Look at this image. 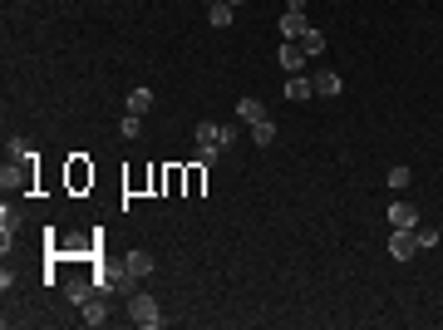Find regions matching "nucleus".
I'll use <instances>...</instances> for the list:
<instances>
[{"mask_svg": "<svg viewBox=\"0 0 443 330\" xmlns=\"http://www.w3.org/2000/svg\"><path fill=\"white\" fill-rule=\"evenodd\" d=\"M202 173H207V163H192V168H187V197L202 192Z\"/></svg>", "mask_w": 443, "mask_h": 330, "instance_id": "412c9836", "label": "nucleus"}, {"mask_svg": "<svg viewBox=\"0 0 443 330\" xmlns=\"http://www.w3.org/2000/svg\"><path fill=\"white\" fill-rule=\"evenodd\" d=\"M148 271H153V251H128L124 266H119V291H133Z\"/></svg>", "mask_w": 443, "mask_h": 330, "instance_id": "f257e3e1", "label": "nucleus"}, {"mask_svg": "<svg viewBox=\"0 0 443 330\" xmlns=\"http://www.w3.org/2000/svg\"><path fill=\"white\" fill-rule=\"evenodd\" d=\"M187 188V168H168V178H162V192H168V197H178Z\"/></svg>", "mask_w": 443, "mask_h": 330, "instance_id": "a211bd4d", "label": "nucleus"}, {"mask_svg": "<svg viewBox=\"0 0 443 330\" xmlns=\"http://www.w3.org/2000/svg\"><path fill=\"white\" fill-rule=\"evenodd\" d=\"M192 158H197V163H207V168H212V163H217V158H222V148H197V153H192Z\"/></svg>", "mask_w": 443, "mask_h": 330, "instance_id": "a878e982", "label": "nucleus"}, {"mask_svg": "<svg viewBox=\"0 0 443 330\" xmlns=\"http://www.w3.org/2000/svg\"><path fill=\"white\" fill-rule=\"evenodd\" d=\"M148 108H153V89H148V84H138V89H128V114H138V119H143V114H148Z\"/></svg>", "mask_w": 443, "mask_h": 330, "instance_id": "9b49d317", "label": "nucleus"}, {"mask_svg": "<svg viewBox=\"0 0 443 330\" xmlns=\"http://www.w3.org/2000/svg\"><path fill=\"white\" fill-rule=\"evenodd\" d=\"M232 15H237V6H227V0H217V6H207V20H212L217 30H227V25H232Z\"/></svg>", "mask_w": 443, "mask_h": 330, "instance_id": "ddd939ff", "label": "nucleus"}, {"mask_svg": "<svg viewBox=\"0 0 443 330\" xmlns=\"http://www.w3.org/2000/svg\"><path fill=\"white\" fill-rule=\"evenodd\" d=\"M237 119H242V124H261V119H266V104H261L256 94L237 99Z\"/></svg>", "mask_w": 443, "mask_h": 330, "instance_id": "0eeeda50", "label": "nucleus"}, {"mask_svg": "<svg viewBox=\"0 0 443 330\" xmlns=\"http://www.w3.org/2000/svg\"><path fill=\"white\" fill-rule=\"evenodd\" d=\"M306 30H310L306 10H286V15H281V40H301Z\"/></svg>", "mask_w": 443, "mask_h": 330, "instance_id": "423d86ee", "label": "nucleus"}, {"mask_svg": "<svg viewBox=\"0 0 443 330\" xmlns=\"http://www.w3.org/2000/svg\"><path fill=\"white\" fill-rule=\"evenodd\" d=\"M6 158H10V163H25V158H35V153H30V143H25L20 133H10V138H6Z\"/></svg>", "mask_w": 443, "mask_h": 330, "instance_id": "f3484780", "label": "nucleus"}, {"mask_svg": "<svg viewBox=\"0 0 443 330\" xmlns=\"http://www.w3.org/2000/svg\"><path fill=\"white\" fill-rule=\"evenodd\" d=\"M119 133H124V138H138V133H143L138 114H124V119H119Z\"/></svg>", "mask_w": 443, "mask_h": 330, "instance_id": "b1692460", "label": "nucleus"}, {"mask_svg": "<svg viewBox=\"0 0 443 330\" xmlns=\"http://www.w3.org/2000/svg\"><path fill=\"white\" fill-rule=\"evenodd\" d=\"M414 237H419V251H424V247H438V242H443V232H433V227H414Z\"/></svg>", "mask_w": 443, "mask_h": 330, "instance_id": "393cba45", "label": "nucleus"}, {"mask_svg": "<svg viewBox=\"0 0 443 330\" xmlns=\"http://www.w3.org/2000/svg\"><path fill=\"white\" fill-rule=\"evenodd\" d=\"M390 256H394V261H409V256H419V237H414L409 227H394V237H390Z\"/></svg>", "mask_w": 443, "mask_h": 330, "instance_id": "20e7f679", "label": "nucleus"}, {"mask_svg": "<svg viewBox=\"0 0 443 330\" xmlns=\"http://www.w3.org/2000/svg\"><path fill=\"white\" fill-rule=\"evenodd\" d=\"M207 6H217V0H207Z\"/></svg>", "mask_w": 443, "mask_h": 330, "instance_id": "c85d7f7f", "label": "nucleus"}, {"mask_svg": "<svg viewBox=\"0 0 443 330\" xmlns=\"http://www.w3.org/2000/svg\"><path fill=\"white\" fill-rule=\"evenodd\" d=\"M89 183H94V168H89L84 158H69V188H74V192H84Z\"/></svg>", "mask_w": 443, "mask_h": 330, "instance_id": "9d476101", "label": "nucleus"}, {"mask_svg": "<svg viewBox=\"0 0 443 330\" xmlns=\"http://www.w3.org/2000/svg\"><path fill=\"white\" fill-rule=\"evenodd\" d=\"M310 84H315V94H320V99H335V94H340V84H345V79H340V74H330V69H325V74H315V79H310Z\"/></svg>", "mask_w": 443, "mask_h": 330, "instance_id": "f8f14e48", "label": "nucleus"}, {"mask_svg": "<svg viewBox=\"0 0 443 330\" xmlns=\"http://www.w3.org/2000/svg\"><path fill=\"white\" fill-rule=\"evenodd\" d=\"M310 94H315V84H310L306 74H286V99H291V104H306Z\"/></svg>", "mask_w": 443, "mask_h": 330, "instance_id": "6e6552de", "label": "nucleus"}, {"mask_svg": "<svg viewBox=\"0 0 443 330\" xmlns=\"http://www.w3.org/2000/svg\"><path fill=\"white\" fill-rule=\"evenodd\" d=\"M296 44H301V49H306V54H320V49H325V35H320V30H315V25H310V30H306V35H301V40H296Z\"/></svg>", "mask_w": 443, "mask_h": 330, "instance_id": "6ab92c4d", "label": "nucleus"}, {"mask_svg": "<svg viewBox=\"0 0 443 330\" xmlns=\"http://www.w3.org/2000/svg\"><path fill=\"white\" fill-rule=\"evenodd\" d=\"M65 296H69L74 306H84V301L94 296V277H69V281H65Z\"/></svg>", "mask_w": 443, "mask_h": 330, "instance_id": "1a4fd4ad", "label": "nucleus"}, {"mask_svg": "<svg viewBox=\"0 0 443 330\" xmlns=\"http://www.w3.org/2000/svg\"><path fill=\"white\" fill-rule=\"evenodd\" d=\"M286 10H306V0H286Z\"/></svg>", "mask_w": 443, "mask_h": 330, "instance_id": "bb28decb", "label": "nucleus"}, {"mask_svg": "<svg viewBox=\"0 0 443 330\" xmlns=\"http://www.w3.org/2000/svg\"><path fill=\"white\" fill-rule=\"evenodd\" d=\"M128 320H133V325H143V330H158V325H162V311H158V301H153V296H143V291H138V296L128 301Z\"/></svg>", "mask_w": 443, "mask_h": 330, "instance_id": "f03ea898", "label": "nucleus"}, {"mask_svg": "<svg viewBox=\"0 0 443 330\" xmlns=\"http://www.w3.org/2000/svg\"><path fill=\"white\" fill-rule=\"evenodd\" d=\"M217 138H222V153H227V148L242 138V129H237V124H217Z\"/></svg>", "mask_w": 443, "mask_h": 330, "instance_id": "4be33fe9", "label": "nucleus"}, {"mask_svg": "<svg viewBox=\"0 0 443 330\" xmlns=\"http://www.w3.org/2000/svg\"><path fill=\"white\" fill-rule=\"evenodd\" d=\"M197 148H222V138H217V124H197Z\"/></svg>", "mask_w": 443, "mask_h": 330, "instance_id": "aec40b11", "label": "nucleus"}, {"mask_svg": "<svg viewBox=\"0 0 443 330\" xmlns=\"http://www.w3.org/2000/svg\"><path fill=\"white\" fill-rule=\"evenodd\" d=\"M227 6H237V10H242V6H246V0H227Z\"/></svg>", "mask_w": 443, "mask_h": 330, "instance_id": "cd10ccee", "label": "nucleus"}, {"mask_svg": "<svg viewBox=\"0 0 443 330\" xmlns=\"http://www.w3.org/2000/svg\"><path fill=\"white\" fill-rule=\"evenodd\" d=\"M390 227H409V232H414V227H419V207H414V202H404V197H399V202H390Z\"/></svg>", "mask_w": 443, "mask_h": 330, "instance_id": "39448f33", "label": "nucleus"}, {"mask_svg": "<svg viewBox=\"0 0 443 330\" xmlns=\"http://www.w3.org/2000/svg\"><path fill=\"white\" fill-rule=\"evenodd\" d=\"M409 183H414V173L404 168V163H399V168H390V188H399V192H404Z\"/></svg>", "mask_w": 443, "mask_h": 330, "instance_id": "5701e85b", "label": "nucleus"}, {"mask_svg": "<svg viewBox=\"0 0 443 330\" xmlns=\"http://www.w3.org/2000/svg\"><path fill=\"white\" fill-rule=\"evenodd\" d=\"M251 143H256V148H271V143H276V124H271V119L251 124Z\"/></svg>", "mask_w": 443, "mask_h": 330, "instance_id": "dca6fc26", "label": "nucleus"}, {"mask_svg": "<svg viewBox=\"0 0 443 330\" xmlns=\"http://www.w3.org/2000/svg\"><path fill=\"white\" fill-rule=\"evenodd\" d=\"M306 60H310V54H306L296 40H281V49H276V65H281L286 74H301V69H306Z\"/></svg>", "mask_w": 443, "mask_h": 330, "instance_id": "7ed1b4c3", "label": "nucleus"}, {"mask_svg": "<svg viewBox=\"0 0 443 330\" xmlns=\"http://www.w3.org/2000/svg\"><path fill=\"white\" fill-rule=\"evenodd\" d=\"M103 320H108L103 296H89V301H84V325H103Z\"/></svg>", "mask_w": 443, "mask_h": 330, "instance_id": "4468645a", "label": "nucleus"}, {"mask_svg": "<svg viewBox=\"0 0 443 330\" xmlns=\"http://www.w3.org/2000/svg\"><path fill=\"white\" fill-rule=\"evenodd\" d=\"M15 232H20V212L15 207H0V237H6V247H10Z\"/></svg>", "mask_w": 443, "mask_h": 330, "instance_id": "2eb2a0df", "label": "nucleus"}]
</instances>
